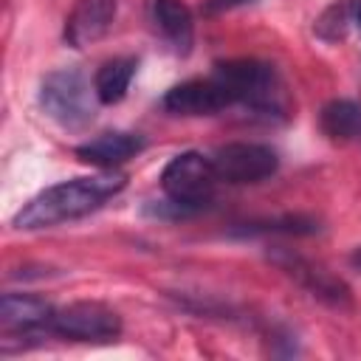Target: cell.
I'll use <instances>...</instances> for the list:
<instances>
[{"label": "cell", "mask_w": 361, "mask_h": 361, "mask_svg": "<svg viewBox=\"0 0 361 361\" xmlns=\"http://www.w3.org/2000/svg\"><path fill=\"white\" fill-rule=\"evenodd\" d=\"M124 183H127L124 175L113 169H102L96 175L54 183L42 189L39 195H34L28 203H23L11 226L20 231H39V228H54V226L79 220L102 209L110 197H116L124 189Z\"/></svg>", "instance_id": "6da1fadb"}, {"label": "cell", "mask_w": 361, "mask_h": 361, "mask_svg": "<svg viewBox=\"0 0 361 361\" xmlns=\"http://www.w3.org/2000/svg\"><path fill=\"white\" fill-rule=\"evenodd\" d=\"M212 76L228 90L231 104H243L251 113H262L268 118L288 116L290 102L274 65L259 59H228L214 65Z\"/></svg>", "instance_id": "7a4b0ae2"}, {"label": "cell", "mask_w": 361, "mask_h": 361, "mask_svg": "<svg viewBox=\"0 0 361 361\" xmlns=\"http://www.w3.org/2000/svg\"><path fill=\"white\" fill-rule=\"evenodd\" d=\"M217 180L220 178L214 172L212 155H203L195 149L175 155L161 172V189H164L166 200L172 206H178L183 214L203 209L214 197Z\"/></svg>", "instance_id": "3957f363"}, {"label": "cell", "mask_w": 361, "mask_h": 361, "mask_svg": "<svg viewBox=\"0 0 361 361\" xmlns=\"http://www.w3.org/2000/svg\"><path fill=\"white\" fill-rule=\"evenodd\" d=\"M39 107L42 113L56 121L65 130H79L93 121V99H90V85L85 76L73 68L51 71L42 85H39Z\"/></svg>", "instance_id": "277c9868"}, {"label": "cell", "mask_w": 361, "mask_h": 361, "mask_svg": "<svg viewBox=\"0 0 361 361\" xmlns=\"http://www.w3.org/2000/svg\"><path fill=\"white\" fill-rule=\"evenodd\" d=\"M48 333L71 341H116L121 336V316L102 302H71L54 310Z\"/></svg>", "instance_id": "5b68a950"}, {"label": "cell", "mask_w": 361, "mask_h": 361, "mask_svg": "<svg viewBox=\"0 0 361 361\" xmlns=\"http://www.w3.org/2000/svg\"><path fill=\"white\" fill-rule=\"evenodd\" d=\"M268 259L285 274L290 276L299 288H305L313 299L330 305V307H350V288L344 285V279H338L336 274H330L322 262H313L307 259L305 254L293 251V248H271L268 251Z\"/></svg>", "instance_id": "8992f818"}, {"label": "cell", "mask_w": 361, "mask_h": 361, "mask_svg": "<svg viewBox=\"0 0 361 361\" xmlns=\"http://www.w3.org/2000/svg\"><path fill=\"white\" fill-rule=\"evenodd\" d=\"M214 172L226 183H259L271 178L279 166V158L271 147L254 141H234L217 147L212 155Z\"/></svg>", "instance_id": "52a82bcc"}, {"label": "cell", "mask_w": 361, "mask_h": 361, "mask_svg": "<svg viewBox=\"0 0 361 361\" xmlns=\"http://www.w3.org/2000/svg\"><path fill=\"white\" fill-rule=\"evenodd\" d=\"M161 104L172 116H214L231 107V96L214 76H209V79H189L169 87Z\"/></svg>", "instance_id": "ba28073f"}, {"label": "cell", "mask_w": 361, "mask_h": 361, "mask_svg": "<svg viewBox=\"0 0 361 361\" xmlns=\"http://www.w3.org/2000/svg\"><path fill=\"white\" fill-rule=\"evenodd\" d=\"M116 20V0H76L65 20V42L71 48H85L102 39Z\"/></svg>", "instance_id": "9c48e42d"}, {"label": "cell", "mask_w": 361, "mask_h": 361, "mask_svg": "<svg viewBox=\"0 0 361 361\" xmlns=\"http://www.w3.org/2000/svg\"><path fill=\"white\" fill-rule=\"evenodd\" d=\"M144 149V138L138 133H104L76 147V158L96 169H116L124 161L135 158Z\"/></svg>", "instance_id": "30bf717a"}, {"label": "cell", "mask_w": 361, "mask_h": 361, "mask_svg": "<svg viewBox=\"0 0 361 361\" xmlns=\"http://www.w3.org/2000/svg\"><path fill=\"white\" fill-rule=\"evenodd\" d=\"M54 310L56 307H51L39 296H31V293H3V299H0V324H3L6 333L48 330Z\"/></svg>", "instance_id": "8fae6325"}, {"label": "cell", "mask_w": 361, "mask_h": 361, "mask_svg": "<svg viewBox=\"0 0 361 361\" xmlns=\"http://www.w3.org/2000/svg\"><path fill=\"white\" fill-rule=\"evenodd\" d=\"M149 20L172 51L189 54L195 39V23L183 0H149Z\"/></svg>", "instance_id": "7c38bea8"}, {"label": "cell", "mask_w": 361, "mask_h": 361, "mask_svg": "<svg viewBox=\"0 0 361 361\" xmlns=\"http://www.w3.org/2000/svg\"><path fill=\"white\" fill-rule=\"evenodd\" d=\"M135 68L138 62L133 56H116V59H107L99 71H96V79H93V96L102 102V104H116L127 96L130 90V82L135 76Z\"/></svg>", "instance_id": "4fadbf2b"}, {"label": "cell", "mask_w": 361, "mask_h": 361, "mask_svg": "<svg viewBox=\"0 0 361 361\" xmlns=\"http://www.w3.org/2000/svg\"><path fill=\"white\" fill-rule=\"evenodd\" d=\"M319 127L330 141H353L361 133V107L350 99H333L322 107Z\"/></svg>", "instance_id": "5bb4252c"}, {"label": "cell", "mask_w": 361, "mask_h": 361, "mask_svg": "<svg viewBox=\"0 0 361 361\" xmlns=\"http://www.w3.org/2000/svg\"><path fill=\"white\" fill-rule=\"evenodd\" d=\"M313 31H316V37H319L322 42H341V39L353 31L350 0H336V3H330V6L316 17Z\"/></svg>", "instance_id": "9a60e30c"}, {"label": "cell", "mask_w": 361, "mask_h": 361, "mask_svg": "<svg viewBox=\"0 0 361 361\" xmlns=\"http://www.w3.org/2000/svg\"><path fill=\"white\" fill-rule=\"evenodd\" d=\"M237 234H271V231H282V234H313L319 231V223L313 217H302V214H288L279 220H259V223H245L240 228H234Z\"/></svg>", "instance_id": "2e32d148"}, {"label": "cell", "mask_w": 361, "mask_h": 361, "mask_svg": "<svg viewBox=\"0 0 361 361\" xmlns=\"http://www.w3.org/2000/svg\"><path fill=\"white\" fill-rule=\"evenodd\" d=\"M254 0H206L203 3V11L206 14H220V11H228V8H237V6H248Z\"/></svg>", "instance_id": "e0dca14e"}, {"label": "cell", "mask_w": 361, "mask_h": 361, "mask_svg": "<svg viewBox=\"0 0 361 361\" xmlns=\"http://www.w3.org/2000/svg\"><path fill=\"white\" fill-rule=\"evenodd\" d=\"M350 20H353V31L361 34V0H350Z\"/></svg>", "instance_id": "ac0fdd59"}, {"label": "cell", "mask_w": 361, "mask_h": 361, "mask_svg": "<svg viewBox=\"0 0 361 361\" xmlns=\"http://www.w3.org/2000/svg\"><path fill=\"white\" fill-rule=\"evenodd\" d=\"M350 262H353V265H355V268L361 271V248H355V254L350 257Z\"/></svg>", "instance_id": "d6986e66"}]
</instances>
